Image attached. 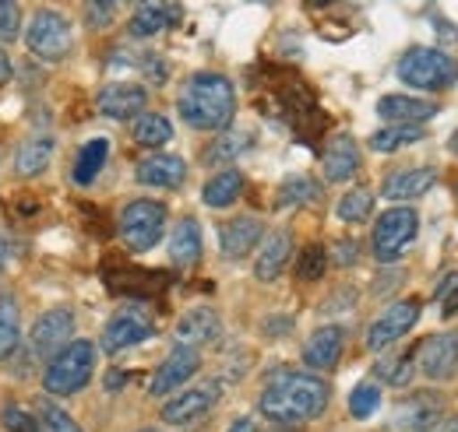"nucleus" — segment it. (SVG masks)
<instances>
[{
	"instance_id": "28",
	"label": "nucleus",
	"mask_w": 458,
	"mask_h": 432,
	"mask_svg": "<svg viewBox=\"0 0 458 432\" xmlns=\"http://www.w3.org/2000/svg\"><path fill=\"white\" fill-rule=\"evenodd\" d=\"M131 137H134L141 148H163L173 137V123L163 112H141V116L134 120Z\"/></svg>"
},
{
	"instance_id": "32",
	"label": "nucleus",
	"mask_w": 458,
	"mask_h": 432,
	"mask_svg": "<svg viewBox=\"0 0 458 432\" xmlns=\"http://www.w3.org/2000/svg\"><path fill=\"white\" fill-rule=\"evenodd\" d=\"M106 155H110V145L99 137V141H89L85 148H81V155H78V165H74V179L78 183H92L96 176H99V169L106 162Z\"/></svg>"
},
{
	"instance_id": "19",
	"label": "nucleus",
	"mask_w": 458,
	"mask_h": 432,
	"mask_svg": "<svg viewBox=\"0 0 458 432\" xmlns=\"http://www.w3.org/2000/svg\"><path fill=\"white\" fill-rule=\"evenodd\" d=\"M183 179H187V162L180 155H148L138 162V183H145V187L176 190Z\"/></svg>"
},
{
	"instance_id": "45",
	"label": "nucleus",
	"mask_w": 458,
	"mask_h": 432,
	"mask_svg": "<svg viewBox=\"0 0 458 432\" xmlns=\"http://www.w3.org/2000/svg\"><path fill=\"white\" fill-rule=\"evenodd\" d=\"M226 432H258V426H254L250 419H240V422H233Z\"/></svg>"
},
{
	"instance_id": "47",
	"label": "nucleus",
	"mask_w": 458,
	"mask_h": 432,
	"mask_svg": "<svg viewBox=\"0 0 458 432\" xmlns=\"http://www.w3.org/2000/svg\"><path fill=\"white\" fill-rule=\"evenodd\" d=\"M4 264H7V246H4V239H0V270H4Z\"/></svg>"
},
{
	"instance_id": "10",
	"label": "nucleus",
	"mask_w": 458,
	"mask_h": 432,
	"mask_svg": "<svg viewBox=\"0 0 458 432\" xmlns=\"http://www.w3.org/2000/svg\"><path fill=\"white\" fill-rule=\"evenodd\" d=\"M416 359H420V373L434 383H445V379H455L458 373V334L455 330H445V334H434L427 337L420 348H416Z\"/></svg>"
},
{
	"instance_id": "4",
	"label": "nucleus",
	"mask_w": 458,
	"mask_h": 432,
	"mask_svg": "<svg viewBox=\"0 0 458 432\" xmlns=\"http://www.w3.org/2000/svg\"><path fill=\"white\" fill-rule=\"evenodd\" d=\"M399 78L420 92H445L458 81V60L445 50L416 46L399 60Z\"/></svg>"
},
{
	"instance_id": "30",
	"label": "nucleus",
	"mask_w": 458,
	"mask_h": 432,
	"mask_svg": "<svg viewBox=\"0 0 458 432\" xmlns=\"http://www.w3.org/2000/svg\"><path fill=\"white\" fill-rule=\"evenodd\" d=\"M423 137H427L423 127H385V130L370 134V148L392 155V152H399L405 145H416V141H423Z\"/></svg>"
},
{
	"instance_id": "14",
	"label": "nucleus",
	"mask_w": 458,
	"mask_h": 432,
	"mask_svg": "<svg viewBox=\"0 0 458 432\" xmlns=\"http://www.w3.org/2000/svg\"><path fill=\"white\" fill-rule=\"evenodd\" d=\"M219 330H223V320H219V313H216L212 306H194L191 313H183V317L176 320L173 337H176L180 348H194V352H198L201 345L216 341Z\"/></svg>"
},
{
	"instance_id": "21",
	"label": "nucleus",
	"mask_w": 458,
	"mask_h": 432,
	"mask_svg": "<svg viewBox=\"0 0 458 432\" xmlns=\"http://www.w3.org/2000/svg\"><path fill=\"white\" fill-rule=\"evenodd\" d=\"M437 183V172L434 169H399V172H392L388 179H385V187H381V194L388 197V201H416V197H423L430 187Z\"/></svg>"
},
{
	"instance_id": "42",
	"label": "nucleus",
	"mask_w": 458,
	"mask_h": 432,
	"mask_svg": "<svg viewBox=\"0 0 458 432\" xmlns=\"http://www.w3.org/2000/svg\"><path fill=\"white\" fill-rule=\"evenodd\" d=\"M114 18H116V4L99 0V4H89V7H85V21H89L92 29H106V25H114Z\"/></svg>"
},
{
	"instance_id": "36",
	"label": "nucleus",
	"mask_w": 458,
	"mask_h": 432,
	"mask_svg": "<svg viewBox=\"0 0 458 432\" xmlns=\"http://www.w3.org/2000/svg\"><path fill=\"white\" fill-rule=\"evenodd\" d=\"M416 370V348H409L405 355H388V362H377V377H385L392 386H405Z\"/></svg>"
},
{
	"instance_id": "20",
	"label": "nucleus",
	"mask_w": 458,
	"mask_h": 432,
	"mask_svg": "<svg viewBox=\"0 0 458 432\" xmlns=\"http://www.w3.org/2000/svg\"><path fill=\"white\" fill-rule=\"evenodd\" d=\"M289 253H293V236H289L286 228L268 232V236H265V246H261V253H258V261H254V278H258V281H276V278L286 270Z\"/></svg>"
},
{
	"instance_id": "8",
	"label": "nucleus",
	"mask_w": 458,
	"mask_h": 432,
	"mask_svg": "<svg viewBox=\"0 0 458 432\" xmlns=\"http://www.w3.org/2000/svg\"><path fill=\"white\" fill-rule=\"evenodd\" d=\"M25 46L29 54L39 60H64L71 50V25L57 11H36L25 32Z\"/></svg>"
},
{
	"instance_id": "41",
	"label": "nucleus",
	"mask_w": 458,
	"mask_h": 432,
	"mask_svg": "<svg viewBox=\"0 0 458 432\" xmlns=\"http://www.w3.org/2000/svg\"><path fill=\"white\" fill-rule=\"evenodd\" d=\"M437 303H441V313H445V317H455L458 313V270H452V274L441 281Z\"/></svg>"
},
{
	"instance_id": "29",
	"label": "nucleus",
	"mask_w": 458,
	"mask_h": 432,
	"mask_svg": "<svg viewBox=\"0 0 458 432\" xmlns=\"http://www.w3.org/2000/svg\"><path fill=\"white\" fill-rule=\"evenodd\" d=\"M18 341H21V313H18L14 295L4 292L0 295V362L14 355Z\"/></svg>"
},
{
	"instance_id": "38",
	"label": "nucleus",
	"mask_w": 458,
	"mask_h": 432,
	"mask_svg": "<svg viewBox=\"0 0 458 432\" xmlns=\"http://www.w3.org/2000/svg\"><path fill=\"white\" fill-rule=\"evenodd\" d=\"M325 264H328L325 246L310 243V246L300 253V261H296V274H300L303 281H314V278H321V274H325Z\"/></svg>"
},
{
	"instance_id": "37",
	"label": "nucleus",
	"mask_w": 458,
	"mask_h": 432,
	"mask_svg": "<svg viewBox=\"0 0 458 432\" xmlns=\"http://www.w3.org/2000/svg\"><path fill=\"white\" fill-rule=\"evenodd\" d=\"M381 408V386L377 383H360L349 394V415L352 419H370Z\"/></svg>"
},
{
	"instance_id": "15",
	"label": "nucleus",
	"mask_w": 458,
	"mask_h": 432,
	"mask_svg": "<svg viewBox=\"0 0 458 432\" xmlns=\"http://www.w3.org/2000/svg\"><path fill=\"white\" fill-rule=\"evenodd\" d=\"M261 239H265V225L254 215L229 218L219 228V246H223V257H229V261L247 257L254 246H261Z\"/></svg>"
},
{
	"instance_id": "43",
	"label": "nucleus",
	"mask_w": 458,
	"mask_h": 432,
	"mask_svg": "<svg viewBox=\"0 0 458 432\" xmlns=\"http://www.w3.org/2000/svg\"><path fill=\"white\" fill-rule=\"evenodd\" d=\"M356 257H360V250H356V243H352V239H343V243H339V246H335V264H352V261H356Z\"/></svg>"
},
{
	"instance_id": "40",
	"label": "nucleus",
	"mask_w": 458,
	"mask_h": 432,
	"mask_svg": "<svg viewBox=\"0 0 458 432\" xmlns=\"http://www.w3.org/2000/svg\"><path fill=\"white\" fill-rule=\"evenodd\" d=\"M0 422H4V429L7 432H39L36 429V415L21 411L18 404H7L4 415H0Z\"/></svg>"
},
{
	"instance_id": "5",
	"label": "nucleus",
	"mask_w": 458,
	"mask_h": 432,
	"mask_svg": "<svg viewBox=\"0 0 458 432\" xmlns=\"http://www.w3.org/2000/svg\"><path fill=\"white\" fill-rule=\"evenodd\" d=\"M163 228H166V204H159V201L141 197L120 212V239L134 253L152 250L163 239Z\"/></svg>"
},
{
	"instance_id": "17",
	"label": "nucleus",
	"mask_w": 458,
	"mask_h": 432,
	"mask_svg": "<svg viewBox=\"0 0 458 432\" xmlns=\"http://www.w3.org/2000/svg\"><path fill=\"white\" fill-rule=\"evenodd\" d=\"M145 106H148V92L141 85H131V81H116V85H106L99 92V112L114 116V120L141 116Z\"/></svg>"
},
{
	"instance_id": "3",
	"label": "nucleus",
	"mask_w": 458,
	"mask_h": 432,
	"mask_svg": "<svg viewBox=\"0 0 458 432\" xmlns=\"http://www.w3.org/2000/svg\"><path fill=\"white\" fill-rule=\"evenodd\" d=\"M92 373H96V345L92 341H71L57 359L47 362L43 386L54 397H71V394L89 386Z\"/></svg>"
},
{
	"instance_id": "13",
	"label": "nucleus",
	"mask_w": 458,
	"mask_h": 432,
	"mask_svg": "<svg viewBox=\"0 0 458 432\" xmlns=\"http://www.w3.org/2000/svg\"><path fill=\"white\" fill-rule=\"evenodd\" d=\"M343 348H345L343 327L339 324L318 327V330L307 337V345H303V366H307L310 373H328V370H335V366H339Z\"/></svg>"
},
{
	"instance_id": "27",
	"label": "nucleus",
	"mask_w": 458,
	"mask_h": 432,
	"mask_svg": "<svg viewBox=\"0 0 458 432\" xmlns=\"http://www.w3.org/2000/svg\"><path fill=\"white\" fill-rule=\"evenodd\" d=\"M434 415H437V401H434V397H409L405 404L395 408V422H392V429L416 432L420 426L434 422Z\"/></svg>"
},
{
	"instance_id": "1",
	"label": "nucleus",
	"mask_w": 458,
	"mask_h": 432,
	"mask_svg": "<svg viewBox=\"0 0 458 432\" xmlns=\"http://www.w3.org/2000/svg\"><path fill=\"white\" fill-rule=\"evenodd\" d=\"M332 401V386L318 373H279L268 379V386L261 390V415L279 422V426H300V422H314L325 415Z\"/></svg>"
},
{
	"instance_id": "35",
	"label": "nucleus",
	"mask_w": 458,
	"mask_h": 432,
	"mask_svg": "<svg viewBox=\"0 0 458 432\" xmlns=\"http://www.w3.org/2000/svg\"><path fill=\"white\" fill-rule=\"evenodd\" d=\"M318 201V183L310 176H293L279 187V208H289V204H310Z\"/></svg>"
},
{
	"instance_id": "26",
	"label": "nucleus",
	"mask_w": 458,
	"mask_h": 432,
	"mask_svg": "<svg viewBox=\"0 0 458 432\" xmlns=\"http://www.w3.org/2000/svg\"><path fill=\"white\" fill-rule=\"evenodd\" d=\"M240 194H243V176H240L236 169H223L219 176H212V179L205 183L201 201H205L208 208H229Z\"/></svg>"
},
{
	"instance_id": "33",
	"label": "nucleus",
	"mask_w": 458,
	"mask_h": 432,
	"mask_svg": "<svg viewBox=\"0 0 458 432\" xmlns=\"http://www.w3.org/2000/svg\"><path fill=\"white\" fill-rule=\"evenodd\" d=\"M374 212V190H367V187H356V190H349L343 201H339V218L349 221V225H356V221H367Z\"/></svg>"
},
{
	"instance_id": "2",
	"label": "nucleus",
	"mask_w": 458,
	"mask_h": 432,
	"mask_svg": "<svg viewBox=\"0 0 458 432\" xmlns=\"http://www.w3.org/2000/svg\"><path fill=\"white\" fill-rule=\"evenodd\" d=\"M176 109H180L183 123H191L194 130H226L236 116L233 81L223 74H194L183 85Z\"/></svg>"
},
{
	"instance_id": "22",
	"label": "nucleus",
	"mask_w": 458,
	"mask_h": 432,
	"mask_svg": "<svg viewBox=\"0 0 458 432\" xmlns=\"http://www.w3.org/2000/svg\"><path fill=\"white\" fill-rule=\"evenodd\" d=\"M356 169H360V148H356V141L349 134H335L328 141V148H325V176L332 183H345L349 176H356Z\"/></svg>"
},
{
	"instance_id": "23",
	"label": "nucleus",
	"mask_w": 458,
	"mask_h": 432,
	"mask_svg": "<svg viewBox=\"0 0 458 432\" xmlns=\"http://www.w3.org/2000/svg\"><path fill=\"white\" fill-rule=\"evenodd\" d=\"M170 257L173 264L191 268L201 261V225L194 218H180L170 236Z\"/></svg>"
},
{
	"instance_id": "16",
	"label": "nucleus",
	"mask_w": 458,
	"mask_h": 432,
	"mask_svg": "<svg viewBox=\"0 0 458 432\" xmlns=\"http://www.w3.org/2000/svg\"><path fill=\"white\" fill-rule=\"evenodd\" d=\"M198 370H201V355L194 348H176L170 359L159 366V373L152 377V386H148L152 397H166L173 390H180Z\"/></svg>"
},
{
	"instance_id": "25",
	"label": "nucleus",
	"mask_w": 458,
	"mask_h": 432,
	"mask_svg": "<svg viewBox=\"0 0 458 432\" xmlns=\"http://www.w3.org/2000/svg\"><path fill=\"white\" fill-rule=\"evenodd\" d=\"M54 159V137H47V134H36V137H29L21 148H18V155H14V172L18 176H39L47 165Z\"/></svg>"
},
{
	"instance_id": "48",
	"label": "nucleus",
	"mask_w": 458,
	"mask_h": 432,
	"mask_svg": "<svg viewBox=\"0 0 458 432\" xmlns=\"http://www.w3.org/2000/svg\"><path fill=\"white\" fill-rule=\"evenodd\" d=\"M452 152H455V155H458V134H455V137H452Z\"/></svg>"
},
{
	"instance_id": "34",
	"label": "nucleus",
	"mask_w": 458,
	"mask_h": 432,
	"mask_svg": "<svg viewBox=\"0 0 458 432\" xmlns=\"http://www.w3.org/2000/svg\"><path fill=\"white\" fill-rule=\"evenodd\" d=\"M250 148V137L247 134H219L216 145L205 152V162L208 165H219V162H233L240 152Z\"/></svg>"
},
{
	"instance_id": "18",
	"label": "nucleus",
	"mask_w": 458,
	"mask_h": 432,
	"mask_svg": "<svg viewBox=\"0 0 458 432\" xmlns=\"http://www.w3.org/2000/svg\"><path fill=\"white\" fill-rule=\"evenodd\" d=\"M437 112L434 103L427 99H416V96H385L377 103V116L395 123V127H420L423 120H430Z\"/></svg>"
},
{
	"instance_id": "24",
	"label": "nucleus",
	"mask_w": 458,
	"mask_h": 432,
	"mask_svg": "<svg viewBox=\"0 0 458 432\" xmlns=\"http://www.w3.org/2000/svg\"><path fill=\"white\" fill-rule=\"evenodd\" d=\"M180 18V7L176 4H141L134 14H131V36L145 39V36H156L163 29H170L173 21Z\"/></svg>"
},
{
	"instance_id": "50",
	"label": "nucleus",
	"mask_w": 458,
	"mask_h": 432,
	"mask_svg": "<svg viewBox=\"0 0 458 432\" xmlns=\"http://www.w3.org/2000/svg\"><path fill=\"white\" fill-rule=\"evenodd\" d=\"M455 187H458V183H455Z\"/></svg>"
},
{
	"instance_id": "39",
	"label": "nucleus",
	"mask_w": 458,
	"mask_h": 432,
	"mask_svg": "<svg viewBox=\"0 0 458 432\" xmlns=\"http://www.w3.org/2000/svg\"><path fill=\"white\" fill-rule=\"evenodd\" d=\"M21 32V7L11 0H0V43H11Z\"/></svg>"
},
{
	"instance_id": "11",
	"label": "nucleus",
	"mask_w": 458,
	"mask_h": 432,
	"mask_svg": "<svg viewBox=\"0 0 458 432\" xmlns=\"http://www.w3.org/2000/svg\"><path fill=\"white\" fill-rule=\"evenodd\" d=\"M152 334H156V324L141 306H123L110 317V324L103 330V348L106 352H123L131 345L148 341Z\"/></svg>"
},
{
	"instance_id": "44",
	"label": "nucleus",
	"mask_w": 458,
	"mask_h": 432,
	"mask_svg": "<svg viewBox=\"0 0 458 432\" xmlns=\"http://www.w3.org/2000/svg\"><path fill=\"white\" fill-rule=\"evenodd\" d=\"M427 432H458V415H448V419H441V422H434Z\"/></svg>"
},
{
	"instance_id": "6",
	"label": "nucleus",
	"mask_w": 458,
	"mask_h": 432,
	"mask_svg": "<svg viewBox=\"0 0 458 432\" xmlns=\"http://www.w3.org/2000/svg\"><path fill=\"white\" fill-rule=\"evenodd\" d=\"M416 236H420V215L412 208H388L385 215H377L370 250L381 264H392L416 243Z\"/></svg>"
},
{
	"instance_id": "9",
	"label": "nucleus",
	"mask_w": 458,
	"mask_h": 432,
	"mask_svg": "<svg viewBox=\"0 0 458 432\" xmlns=\"http://www.w3.org/2000/svg\"><path fill=\"white\" fill-rule=\"evenodd\" d=\"M420 313H423V303H420V299H399V303H392V306L370 324V330H367V348H370V352H381V348L395 345L399 337H405V334L416 327Z\"/></svg>"
},
{
	"instance_id": "31",
	"label": "nucleus",
	"mask_w": 458,
	"mask_h": 432,
	"mask_svg": "<svg viewBox=\"0 0 458 432\" xmlns=\"http://www.w3.org/2000/svg\"><path fill=\"white\" fill-rule=\"evenodd\" d=\"M36 429L39 432H81V426L64 411L57 408L54 401H36Z\"/></svg>"
},
{
	"instance_id": "12",
	"label": "nucleus",
	"mask_w": 458,
	"mask_h": 432,
	"mask_svg": "<svg viewBox=\"0 0 458 432\" xmlns=\"http://www.w3.org/2000/svg\"><path fill=\"white\" fill-rule=\"evenodd\" d=\"M216 404H219V383H201V386L180 390L173 401L163 404V422L166 426H191V422L205 419Z\"/></svg>"
},
{
	"instance_id": "46",
	"label": "nucleus",
	"mask_w": 458,
	"mask_h": 432,
	"mask_svg": "<svg viewBox=\"0 0 458 432\" xmlns=\"http://www.w3.org/2000/svg\"><path fill=\"white\" fill-rule=\"evenodd\" d=\"M7 78H11V60H7V54L0 50V85H4Z\"/></svg>"
},
{
	"instance_id": "49",
	"label": "nucleus",
	"mask_w": 458,
	"mask_h": 432,
	"mask_svg": "<svg viewBox=\"0 0 458 432\" xmlns=\"http://www.w3.org/2000/svg\"><path fill=\"white\" fill-rule=\"evenodd\" d=\"M138 432H159V429H138Z\"/></svg>"
},
{
	"instance_id": "7",
	"label": "nucleus",
	"mask_w": 458,
	"mask_h": 432,
	"mask_svg": "<svg viewBox=\"0 0 458 432\" xmlns=\"http://www.w3.org/2000/svg\"><path fill=\"white\" fill-rule=\"evenodd\" d=\"M71 330H74V313L71 310H47L32 330H29V359H36V362H50V359H57L60 352L71 345Z\"/></svg>"
}]
</instances>
